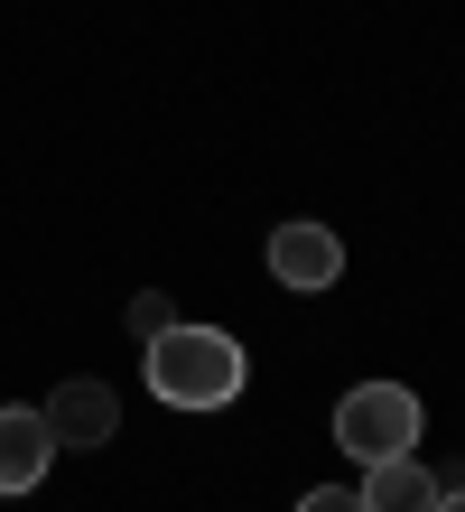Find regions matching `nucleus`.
<instances>
[{
    "mask_svg": "<svg viewBox=\"0 0 465 512\" xmlns=\"http://www.w3.org/2000/svg\"><path fill=\"white\" fill-rule=\"evenodd\" d=\"M38 419H47V438H56V447H112V429H121V401H112L103 382H66V391H56V401L38 410Z\"/></svg>",
    "mask_w": 465,
    "mask_h": 512,
    "instance_id": "nucleus-4",
    "label": "nucleus"
},
{
    "mask_svg": "<svg viewBox=\"0 0 465 512\" xmlns=\"http://www.w3.org/2000/svg\"><path fill=\"white\" fill-rule=\"evenodd\" d=\"M428 512H465V485H438V503H428Z\"/></svg>",
    "mask_w": 465,
    "mask_h": 512,
    "instance_id": "nucleus-9",
    "label": "nucleus"
},
{
    "mask_svg": "<svg viewBox=\"0 0 465 512\" xmlns=\"http://www.w3.org/2000/svg\"><path fill=\"white\" fill-rule=\"evenodd\" d=\"M56 466V438L38 410H0V494H38Z\"/></svg>",
    "mask_w": 465,
    "mask_h": 512,
    "instance_id": "nucleus-5",
    "label": "nucleus"
},
{
    "mask_svg": "<svg viewBox=\"0 0 465 512\" xmlns=\"http://www.w3.org/2000/svg\"><path fill=\"white\" fill-rule=\"evenodd\" d=\"M159 326H168V298H131V336L149 345V336H159Z\"/></svg>",
    "mask_w": 465,
    "mask_h": 512,
    "instance_id": "nucleus-8",
    "label": "nucleus"
},
{
    "mask_svg": "<svg viewBox=\"0 0 465 512\" xmlns=\"http://www.w3.org/2000/svg\"><path fill=\"white\" fill-rule=\"evenodd\" d=\"M428 429L419 391L410 382H354L345 401H335V447H345L354 466H382V457H410Z\"/></svg>",
    "mask_w": 465,
    "mask_h": 512,
    "instance_id": "nucleus-2",
    "label": "nucleus"
},
{
    "mask_svg": "<svg viewBox=\"0 0 465 512\" xmlns=\"http://www.w3.org/2000/svg\"><path fill=\"white\" fill-rule=\"evenodd\" d=\"M242 345L224 336V326H159L149 336V391H159L168 410H224V401H242Z\"/></svg>",
    "mask_w": 465,
    "mask_h": 512,
    "instance_id": "nucleus-1",
    "label": "nucleus"
},
{
    "mask_svg": "<svg viewBox=\"0 0 465 512\" xmlns=\"http://www.w3.org/2000/svg\"><path fill=\"white\" fill-rule=\"evenodd\" d=\"M270 280L279 289H335L345 280V243H335V224H279L270 233Z\"/></svg>",
    "mask_w": 465,
    "mask_h": 512,
    "instance_id": "nucleus-3",
    "label": "nucleus"
},
{
    "mask_svg": "<svg viewBox=\"0 0 465 512\" xmlns=\"http://www.w3.org/2000/svg\"><path fill=\"white\" fill-rule=\"evenodd\" d=\"M298 512H363L354 485H317V494H298Z\"/></svg>",
    "mask_w": 465,
    "mask_h": 512,
    "instance_id": "nucleus-7",
    "label": "nucleus"
},
{
    "mask_svg": "<svg viewBox=\"0 0 465 512\" xmlns=\"http://www.w3.org/2000/svg\"><path fill=\"white\" fill-rule=\"evenodd\" d=\"M428 503H438V475L419 466V447H410V457L363 466V512H428Z\"/></svg>",
    "mask_w": 465,
    "mask_h": 512,
    "instance_id": "nucleus-6",
    "label": "nucleus"
}]
</instances>
